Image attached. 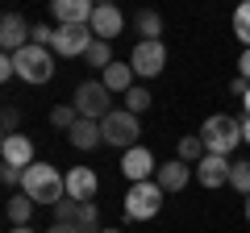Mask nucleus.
<instances>
[{
  "mask_svg": "<svg viewBox=\"0 0 250 233\" xmlns=\"http://www.w3.org/2000/svg\"><path fill=\"white\" fill-rule=\"evenodd\" d=\"M21 188L34 204H59V200H67V175H59V167H50V162H34V167H25Z\"/></svg>",
  "mask_w": 250,
  "mask_h": 233,
  "instance_id": "nucleus-1",
  "label": "nucleus"
},
{
  "mask_svg": "<svg viewBox=\"0 0 250 233\" xmlns=\"http://www.w3.org/2000/svg\"><path fill=\"white\" fill-rule=\"evenodd\" d=\"M200 142H205V150L208 154H233L242 146V121L238 116H229V113H213L205 121V125H200Z\"/></svg>",
  "mask_w": 250,
  "mask_h": 233,
  "instance_id": "nucleus-2",
  "label": "nucleus"
},
{
  "mask_svg": "<svg viewBox=\"0 0 250 233\" xmlns=\"http://www.w3.org/2000/svg\"><path fill=\"white\" fill-rule=\"evenodd\" d=\"M13 67H17V75H21L25 83H50V75H54V54L46 50V46H34V42H29L25 50L13 54Z\"/></svg>",
  "mask_w": 250,
  "mask_h": 233,
  "instance_id": "nucleus-3",
  "label": "nucleus"
},
{
  "mask_svg": "<svg viewBox=\"0 0 250 233\" xmlns=\"http://www.w3.org/2000/svg\"><path fill=\"white\" fill-rule=\"evenodd\" d=\"M100 134H104V142L117 146V150H134L138 137H142V125H138V116H134V113L113 108V113L100 121Z\"/></svg>",
  "mask_w": 250,
  "mask_h": 233,
  "instance_id": "nucleus-4",
  "label": "nucleus"
},
{
  "mask_svg": "<svg viewBox=\"0 0 250 233\" xmlns=\"http://www.w3.org/2000/svg\"><path fill=\"white\" fill-rule=\"evenodd\" d=\"M159 208H163V188L154 179L134 183L125 192V216L129 221H150V216H159Z\"/></svg>",
  "mask_w": 250,
  "mask_h": 233,
  "instance_id": "nucleus-5",
  "label": "nucleus"
},
{
  "mask_svg": "<svg viewBox=\"0 0 250 233\" xmlns=\"http://www.w3.org/2000/svg\"><path fill=\"white\" fill-rule=\"evenodd\" d=\"M54 221L62 225H75L80 233H100V208L92 204V200H59L54 204Z\"/></svg>",
  "mask_w": 250,
  "mask_h": 233,
  "instance_id": "nucleus-6",
  "label": "nucleus"
},
{
  "mask_svg": "<svg viewBox=\"0 0 250 233\" xmlns=\"http://www.w3.org/2000/svg\"><path fill=\"white\" fill-rule=\"evenodd\" d=\"M75 113L80 116H88V121H104L113 108H108V88H104V79H83L80 88H75Z\"/></svg>",
  "mask_w": 250,
  "mask_h": 233,
  "instance_id": "nucleus-7",
  "label": "nucleus"
},
{
  "mask_svg": "<svg viewBox=\"0 0 250 233\" xmlns=\"http://www.w3.org/2000/svg\"><path fill=\"white\" fill-rule=\"evenodd\" d=\"M129 67H134V75L154 79V75L167 67V46H163V42H138L134 54H129Z\"/></svg>",
  "mask_w": 250,
  "mask_h": 233,
  "instance_id": "nucleus-8",
  "label": "nucleus"
},
{
  "mask_svg": "<svg viewBox=\"0 0 250 233\" xmlns=\"http://www.w3.org/2000/svg\"><path fill=\"white\" fill-rule=\"evenodd\" d=\"M88 46H92V25H59L50 50H59L62 58H75V54H88Z\"/></svg>",
  "mask_w": 250,
  "mask_h": 233,
  "instance_id": "nucleus-9",
  "label": "nucleus"
},
{
  "mask_svg": "<svg viewBox=\"0 0 250 233\" xmlns=\"http://www.w3.org/2000/svg\"><path fill=\"white\" fill-rule=\"evenodd\" d=\"M29 38H34V25H25L21 13H4V21H0V46H4V54L25 50Z\"/></svg>",
  "mask_w": 250,
  "mask_h": 233,
  "instance_id": "nucleus-10",
  "label": "nucleus"
},
{
  "mask_svg": "<svg viewBox=\"0 0 250 233\" xmlns=\"http://www.w3.org/2000/svg\"><path fill=\"white\" fill-rule=\"evenodd\" d=\"M150 171H154V154L146 150V146H134V150L121 154V175H125V179L146 183V179H150Z\"/></svg>",
  "mask_w": 250,
  "mask_h": 233,
  "instance_id": "nucleus-11",
  "label": "nucleus"
},
{
  "mask_svg": "<svg viewBox=\"0 0 250 233\" xmlns=\"http://www.w3.org/2000/svg\"><path fill=\"white\" fill-rule=\"evenodd\" d=\"M121 29H125L121 9H117V4H96V13H92V34H96L100 42H113Z\"/></svg>",
  "mask_w": 250,
  "mask_h": 233,
  "instance_id": "nucleus-12",
  "label": "nucleus"
},
{
  "mask_svg": "<svg viewBox=\"0 0 250 233\" xmlns=\"http://www.w3.org/2000/svg\"><path fill=\"white\" fill-rule=\"evenodd\" d=\"M229 171H233V162H225L221 154H205L196 162V179L205 188H221V183H229Z\"/></svg>",
  "mask_w": 250,
  "mask_h": 233,
  "instance_id": "nucleus-13",
  "label": "nucleus"
},
{
  "mask_svg": "<svg viewBox=\"0 0 250 233\" xmlns=\"http://www.w3.org/2000/svg\"><path fill=\"white\" fill-rule=\"evenodd\" d=\"M50 13L59 17V25H92V4L88 0H54Z\"/></svg>",
  "mask_w": 250,
  "mask_h": 233,
  "instance_id": "nucleus-14",
  "label": "nucleus"
},
{
  "mask_svg": "<svg viewBox=\"0 0 250 233\" xmlns=\"http://www.w3.org/2000/svg\"><path fill=\"white\" fill-rule=\"evenodd\" d=\"M0 158L9 162V167H34V142L25 134H13L0 142Z\"/></svg>",
  "mask_w": 250,
  "mask_h": 233,
  "instance_id": "nucleus-15",
  "label": "nucleus"
},
{
  "mask_svg": "<svg viewBox=\"0 0 250 233\" xmlns=\"http://www.w3.org/2000/svg\"><path fill=\"white\" fill-rule=\"evenodd\" d=\"M96 188H100V179H96V171H92V167H71V171H67V196H71V200H92Z\"/></svg>",
  "mask_w": 250,
  "mask_h": 233,
  "instance_id": "nucleus-16",
  "label": "nucleus"
},
{
  "mask_svg": "<svg viewBox=\"0 0 250 233\" xmlns=\"http://www.w3.org/2000/svg\"><path fill=\"white\" fill-rule=\"evenodd\" d=\"M67 137H71L75 150H96V146L104 142V134H100V121H88V116H80V121L67 129Z\"/></svg>",
  "mask_w": 250,
  "mask_h": 233,
  "instance_id": "nucleus-17",
  "label": "nucleus"
},
{
  "mask_svg": "<svg viewBox=\"0 0 250 233\" xmlns=\"http://www.w3.org/2000/svg\"><path fill=\"white\" fill-rule=\"evenodd\" d=\"M188 175H192V167H188V162H179V158H171V162H159V188L163 192H179L188 183Z\"/></svg>",
  "mask_w": 250,
  "mask_h": 233,
  "instance_id": "nucleus-18",
  "label": "nucleus"
},
{
  "mask_svg": "<svg viewBox=\"0 0 250 233\" xmlns=\"http://www.w3.org/2000/svg\"><path fill=\"white\" fill-rule=\"evenodd\" d=\"M104 88H108V92H129V88H138V83H134V67L113 63V67L104 71Z\"/></svg>",
  "mask_w": 250,
  "mask_h": 233,
  "instance_id": "nucleus-19",
  "label": "nucleus"
},
{
  "mask_svg": "<svg viewBox=\"0 0 250 233\" xmlns=\"http://www.w3.org/2000/svg\"><path fill=\"white\" fill-rule=\"evenodd\" d=\"M134 25H138V34H142V42H159V34H163V17L154 9H142L134 17Z\"/></svg>",
  "mask_w": 250,
  "mask_h": 233,
  "instance_id": "nucleus-20",
  "label": "nucleus"
},
{
  "mask_svg": "<svg viewBox=\"0 0 250 233\" xmlns=\"http://www.w3.org/2000/svg\"><path fill=\"white\" fill-rule=\"evenodd\" d=\"M29 216H34V200H29L25 192H21V196H13V200H9V221H13V229H25Z\"/></svg>",
  "mask_w": 250,
  "mask_h": 233,
  "instance_id": "nucleus-21",
  "label": "nucleus"
},
{
  "mask_svg": "<svg viewBox=\"0 0 250 233\" xmlns=\"http://www.w3.org/2000/svg\"><path fill=\"white\" fill-rule=\"evenodd\" d=\"M205 154H208V150H205V142H200V134H196V137H179V162L196 167Z\"/></svg>",
  "mask_w": 250,
  "mask_h": 233,
  "instance_id": "nucleus-22",
  "label": "nucleus"
},
{
  "mask_svg": "<svg viewBox=\"0 0 250 233\" xmlns=\"http://www.w3.org/2000/svg\"><path fill=\"white\" fill-rule=\"evenodd\" d=\"M83 58H88V67H100V71H108V67H113V50H108V42H92L88 46V54H83Z\"/></svg>",
  "mask_w": 250,
  "mask_h": 233,
  "instance_id": "nucleus-23",
  "label": "nucleus"
},
{
  "mask_svg": "<svg viewBox=\"0 0 250 233\" xmlns=\"http://www.w3.org/2000/svg\"><path fill=\"white\" fill-rule=\"evenodd\" d=\"M75 121H80L75 104H54V108H50V125H54V129H71Z\"/></svg>",
  "mask_w": 250,
  "mask_h": 233,
  "instance_id": "nucleus-24",
  "label": "nucleus"
},
{
  "mask_svg": "<svg viewBox=\"0 0 250 233\" xmlns=\"http://www.w3.org/2000/svg\"><path fill=\"white\" fill-rule=\"evenodd\" d=\"M146 108H150V92H146V88H129V92H125V113H146Z\"/></svg>",
  "mask_w": 250,
  "mask_h": 233,
  "instance_id": "nucleus-25",
  "label": "nucleus"
},
{
  "mask_svg": "<svg viewBox=\"0 0 250 233\" xmlns=\"http://www.w3.org/2000/svg\"><path fill=\"white\" fill-rule=\"evenodd\" d=\"M229 188L242 192V196H250V162H233V171H229Z\"/></svg>",
  "mask_w": 250,
  "mask_h": 233,
  "instance_id": "nucleus-26",
  "label": "nucleus"
},
{
  "mask_svg": "<svg viewBox=\"0 0 250 233\" xmlns=\"http://www.w3.org/2000/svg\"><path fill=\"white\" fill-rule=\"evenodd\" d=\"M233 34L250 46V0H246V4H238V13H233Z\"/></svg>",
  "mask_w": 250,
  "mask_h": 233,
  "instance_id": "nucleus-27",
  "label": "nucleus"
},
{
  "mask_svg": "<svg viewBox=\"0 0 250 233\" xmlns=\"http://www.w3.org/2000/svg\"><path fill=\"white\" fill-rule=\"evenodd\" d=\"M29 42L50 50V46H54V29H50V25H34V38H29Z\"/></svg>",
  "mask_w": 250,
  "mask_h": 233,
  "instance_id": "nucleus-28",
  "label": "nucleus"
},
{
  "mask_svg": "<svg viewBox=\"0 0 250 233\" xmlns=\"http://www.w3.org/2000/svg\"><path fill=\"white\" fill-rule=\"evenodd\" d=\"M229 92L246 100V92H250V79H246V75H233V79H229Z\"/></svg>",
  "mask_w": 250,
  "mask_h": 233,
  "instance_id": "nucleus-29",
  "label": "nucleus"
},
{
  "mask_svg": "<svg viewBox=\"0 0 250 233\" xmlns=\"http://www.w3.org/2000/svg\"><path fill=\"white\" fill-rule=\"evenodd\" d=\"M13 134H17V108H4V137H13Z\"/></svg>",
  "mask_w": 250,
  "mask_h": 233,
  "instance_id": "nucleus-30",
  "label": "nucleus"
},
{
  "mask_svg": "<svg viewBox=\"0 0 250 233\" xmlns=\"http://www.w3.org/2000/svg\"><path fill=\"white\" fill-rule=\"evenodd\" d=\"M13 75H17V67H13V54H4V58H0V79H13Z\"/></svg>",
  "mask_w": 250,
  "mask_h": 233,
  "instance_id": "nucleus-31",
  "label": "nucleus"
},
{
  "mask_svg": "<svg viewBox=\"0 0 250 233\" xmlns=\"http://www.w3.org/2000/svg\"><path fill=\"white\" fill-rule=\"evenodd\" d=\"M238 75H246V79H250V46H246V50H242V63H238Z\"/></svg>",
  "mask_w": 250,
  "mask_h": 233,
  "instance_id": "nucleus-32",
  "label": "nucleus"
},
{
  "mask_svg": "<svg viewBox=\"0 0 250 233\" xmlns=\"http://www.w3.org/2000/svg\"><path fill=\"white\" fill-rule=\"evenodd\" d=\"M46 233H80V229H75V225H62V221H54Z\"/></svg>",
  "mask_w": 250,
  "mask_h": 233,
  "instance_id": "nucleus-33",
  "label": "nucleus"
},
{
  "mask_svg": "<svg viewBox=\"0 0 250 233\" xmlns=\"http://www.w3.org/2000/svg\"><path fill=\"white\" fill-rule=\"evenodd\" d=\"M242 142H250V116L242 121Z\"/></svg>",
  "mask_w": 250,
  "mask_h": 233,
  "instance_id": "nucleus-34",
  "label": "nucleus"
},
{
  "mask_svg": "<svg viewBox=\"0 0 250 233\" xmlns=\"http://www.w3.org/2000/svg\"><path fill=\"white\" fill-rule=\"evenodd\" d=\"M242 104H246V116H250V92H246V100H242Z\"/></svg>",
  "mask_w": 250,
  "mask_h": 233,
  "instance_id": "nucleus-35",
  "label": "nucleus"
},
{
  "mask_svg": "<svg viewBox=\"0 0 250 233\" xmlns=\"http://www.w3.org/2000/svg\"><path fill=\"white\" fill-rule=\"evenodd\" d=\"M13 233H34V229H29V225H25V229H13Z\"/></svg>",
  "mask_w": 250,
  "mask_h": 233,
  "instance_id": "nucleus-36",
  "label": "nucleus"
},
{
  "mask_svg": "<svg viewBox=\"0 0 250 233\" xmlns=\"http://www.w3.org/2000/svg\"><path fill=\"white\" fill-rule=\"evenodd\" d=\"M246 221H250V196H246Z\"/></svg>",
  "mask_w": 250,
  "mask_h": 233,
  "instance_id": "nucleus-37",
  "label": "nucleus"
},
{
  "mask_svg": "<svg viewBox=\"0 0 250 233\" xmlns=\"http://www.w3.org/2000/svg\"><path fill=\"white\" fill-rule=\"evenodd\" d=\"M100 233H121V229H100Z\"/></svg>",
  "mask_w": 250,
  "mask_h": 233,
  "instance_id": "nucleus-38",
  "label": "nucleus"
}]
</instances>
